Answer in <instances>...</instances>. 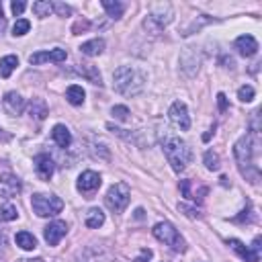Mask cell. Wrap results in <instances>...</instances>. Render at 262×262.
Here are the masks:
<instances>
[{
    "mask_svg": "<svg viewBox=\"0 0 262 262\" xmlns=\"http://www.w3.org/2000/svg\"><path fill=\"white\" fill-rule=\"evenodd\" d=\"M170 23H172V6L170 4H158L145 14L143 29L151 35H160Z\"/></svg>",
    "mask_w": 262,
    "mask_h": 262,
    "instance_id": "obj_4",
    "label": "cell"
},
{
    "mask_svg": "<svg viewBox=\"0 0 262 262\" xmlns=\"http://www.w3.org/2000/svg\"><path fill=\"white\" fill-rule=\"evenodd\" d=\"M14 239H16V246L23 250H35L37 248V237L29 231H18Z\"/></svg>",
    "mask_w": 262,
    "mask_h": 262,
    "instance_id": "obj_25",
    "label": "cell"
},
{
    "mask_svg": "<svg viewBox=\"0 0 262 262\" xmlns=\"http://www.w3.org/2000/svg\"><path fill=\"white\" fill-rule=\"evenodd\" d=\"M102 8L108 12V16L111 18H121L123 16V12H125V4L123 2H119V0H102Z\"/></svg>",
    "mask_w": 262,
    "mask_h": 262,
    "instance_id": "obj_22",
    "label": "cell"
},
{
    "mask_svg": "<svg viewBox=\"0 0 262 262\" xmlns=\"http://www.w3.org/2000/svg\"><path fill=\"white\" fill-rule=\"evenodd\" d=\"M2 244H4V233L0 231V248H2Z\"/></svg>",
    "mask_w": 262,
    "mask_h": 262,
    "instance_id": "obj_40",
    "label": "cell"
},
{
    "mask_svg": "<svg viewBox=\"0 0 262 262\" xmlns=\"http://www.w3.org/2000/svg\"><path fill=\"white\" fill-rule=\"evenodd\" d=\"M18 217V211L12 203H6L0 207V221H14Z\"/></svg>",
    "mask_w": 262,
    "mask_h": 262,
    "instance_id": "obj_27",
    "label": "cell"
},
{
    "mask_svg": "<svg viewBox=\"0 0 262 262\" xmlns=\"http://www.w3.org/2000/svg\"><path fill=\"white\" fill-rule=\"evenodd\" d=\"M151 258V250H141V256L135 260V262H145V260H149Z\"/></svg>",
    "mask_w": 262,
    "mask_h": 262,
    "instance_id": "obj_37",
    "label": "cell"
},
{
    "mask_svg": "<svg viewBox=\"0 0 262 262\" xmlns=\"http://www.w3.org/2000/svg\"><path fill=\"white\" fill-rule=\"evenodd\" d=\"M0 20H2V4H0Z\"/></svg>",
    "mask_w": 262,
    "mask_h": 262,
    "instance_id": "obj_42",
    "label": "cell"
},
{
    "mask_svg": "<svg viewBox=\"0 0 262 262\" xmlns=\"http://www.w3.org/2000/svg\"><path fill=\"white\" fill-rule=\"evenodd\" d=\"M51 4H53V12H57L59 16H70L72 14V8L68 4H63V2H51Z\"/></svg>",
    "mask_w": 262,
    "mask_h": 262,
    "instance_id": "obj_32",
    "label": "cell"
},
{
    "mask_svg": "<svg viewBox=\"0 0 262 262\" xmlns=\"http://www.w3.org/2000/svg\"><path fill=\"white\" fill-rule=\"evenodd\" d=\"M211 133H215V125H213V127L209 129V133H205V135H203V139H205V141H209V137H211Z\"/></svg>",
    "mask_w": 262,
    "mask_h": 262,
    "instance_id": "obj_39",
    "label": "cell"
},
{
    "mask_svg": "<svg viewBox=\"0 0 262 262\" xmlns=\"http://www.w3.org/2000/svg\"><path fill=\"white\" fill-rule=\"evenodd\" d=\"M217 106H219V111H225L227 108V96L223 92L217 94Z\"/></svg>",
    "mask_w": 262,
    "mask_h": 262,
    "instance_id": "obj_35",
    "label": "cell"
},
{
    "mask_svg": "<svg viewBox=\"0 0 262 262\" xmlns=\"http://www.w3.org/2000/svg\"><path fill=\"white\" fill-rule=\"evenodd\" d=\"M129 196H131V188L125 182H117L106 190L104 196V205L113 211V213H123L125 207L129 205Z\"/></svg>",
    "mask_w": 262,
    "mask_h": 262,
    "instance_id": "obj_7",
    "label": "cell"
},
{
    "mask_svg": "<svg viewBox=\"0 0 262 262\" xmlns=\"http://www.w3.org/2000/svg\"><path fill=\"white\" fill-rule=\"evenodd\" d=\"M68 57V53H66V49H59V47H55V49H49V51H37V53H31L29 55V63L31 66H39V63H45V61H63Z\"/></svg>",
    "mask_w": 262,
    "mask_h": 262,
    "instance_id": "obj_12",
    "label": "cell"
},
{
    "mask_svg": "<svg viewBox=\"0 0 262 262\" xmlns=\"http://www.w3.org/2000/svg\"><path fill=\"white\" fill-rule=\"evenodd\" d=\"M84 96H86V92H84V88L78 86V84H72V86H68V90H66V98H68V102L74 104V106L84 104Z\"/></svg>",
    "mask_w": 262,
    "mask_h": 262,
    "instance_id": "obj_20",
    "label": "cell"
},
{
    "mask_svg": "<svg viewBox=\"0 0 262 262\" xmlns=\"http://www.w3.org/2000/svg\"><path fill=\"white\" fill-rule=\"evenodd\" d=\"M113 88L123 96H137L145 88V74L131 66H119L113 72Z\"/></svg>",
    "mask_w": 262,
    "mask_h": 262,
    "instance_id": "obj_2",
    "label": "cell"
},
{
    "mask_svg": "<svg viewBox=\"0 0 262 262\" xmlns=\"http://www.w3.org/2000/svg\"><path fill=\"white\" fill-rule=\"evenodd\" d=\"M254 88L250 86V84H246V86H239V90H237V98L242 100V102H250L252 98H254Z\"/></svg>",
    "mask_w": 262,
    "mask_h": 262,
    "instance_id": "obj_31",
    "label": "cell"
},
{
    "mask_svg": "<svg viewBox=\"0 0 262 262\" xmlns=\"http://www.w3.org/2000/svg\"><path fill=\"white\" fill-rule=\"evenodd\" d=\"M20 190H23V182H20L18 176H14V174H10V172H6V174L0 176V196L12 199V196H16Z\"/></svg>",
    "mask_w": 262,
    "mask_h": 262,
    "instance_id": "obj_11",
    "label": "cell"
},
{
    "mask_svg": "<svg viewBox=\"0 0 262 262\" xmlns=\"http://www.w3.org/2000/svg\"><path fill=\"white\" fill-rule=\"evenodd\" d=\"M27 8V4L23 2V0H14L12 4H10V10H12V14L14 16H18V14H23V10Z\"/></svg>",
    "mask_w": 262,
    "mask_h": 262,
    "instance_id": "obj_33",
    "label": "cell"
},
{
    "mask_svg": "<svg viewBox=\"0 0 262 262\" xmlns=\"http://www.w3.org/2000/svg\"><path fill=\"white\" fill-rule=\"evenodd\" d=\"M100 182H102V178H100L98 172H94V170H86V172H82V174L78 176L76 188H78L82 194H92L94 190H98Z\"/></svg>",
    "mask_w": 262,
    "mask_h": 262,
    "instance_id": "obj_9",
    "label": "cell"
},
{
    "mask_svg": "<svg viewBox=\"0 0 262 262\" xmlns=\"http://www.w3.org/2000/svg\"><path fill=\"white\" fill-rule=\"evenodd\" d=\"M203 162H205V166H207V170H211V172H215V170H219V156H217L215 151H211V149H207V151H205V156H203Z\"/></svg>",
    "mask_w": 262,
    "mask_h": 262,
    "instance_id": "obj_28",
    "label": "cell"
},
{
    "mask_svg": "<svg viewBox=\"0 0 262 262\" xmlns=\"http://www.w3.org/2000/svg\"><path fill=\"white\" fill-rule=\"evenodd\" d=\"M2 106L8 115H20L25 111V98L18 94V92H6L4 98H2Z\"/></svg>",
    "mask_w": 262,
    "mask_h": 262,
    "instance_id": "obj_15",
    "label": "cell"
},
{
    "mask_svg": "<svg viewBox=\"0 0 262 262\" xmlns=\"http://www.w3.org/2000/svg\"><path fill=\"white\" fill-rule=\"evenodd\" d=\"M233 47H235L237 53L244 55V57H252V55L258 53V41H256L252 35H239V37L235 39Z\"/></svg>",
    "mask_w": 262,
    "mask_h": 262,
    "instance_id": "obj_14",
    "label": "cell"
},
{
    "mask_svg": "<svg viewBox=\"0 0 262 262\" xmlns=\"http://www.w3.org/2000/svg\"><path fill=\"white\" fill-rule=\"evenodd\" d=\"M80 51H82L84 55H88V57L100 55V53L104 51V41H102V39H90V41H86V43L80 45Z\"/></svg>",
    "mask_w": 262,
    "mask_h": 262,
    "instance_id": "obj_19",
    "label": "cell"
},
{
    "mask_svg": "<svg viewBox=\"0 0 262 262\" xmlns=\"http://www.w3.org/2000/svg\"><path fill=\"white\" fill-rule=\"evenodd\" d=\"M84 223H86V227H90V229H96V227H100V225L104 223V213H102L98 207H92V209H88Z\"/></svg>",
    "mask_w": 262,
    "mask_h": 262,
    "instance_id": "obj_21",
    "label": "cell"
},
{
    "mask_svg": "<svg viewBox=\"0 0 262 262\" xmlns=\"http://www.w3.org/2000/svg\"><path fill=\"white\" fill-rule=\"evenodd\" d=\"M151 233H154V237H156L158 242L170 246L174 252H186V242H184V237L180 235V231H178L170 221H160V223H156L154 229H151Z\"/></svg>",
    "mask_w": 262,
    "mask_h": 262,
    "instance_id": "obj_6",
    "label": "cell"
},
{
    "mask_svg": "<svg viewBox=\"0 0 262 262\" xmlns=\"http://www.w3.org/2000/svg\"><path fill=\"white\" fill-rule=\"evenodd\" d=\"M86 29H88V23H86V20H82V23H76L72 31H74V35H80V31H86Z\"/></svg>",
    "mask_w": 262,
    "mask_h": 262,
    "instance_id": "obj_36",
    "label": "cell"
},
{
    "mask_svg": "<svg viewBox=\"0 0 262 262\" xmlns=\"http://www.w3.org/2000/svg\"><path fill=\"white\" fill-rule=\"evenodd\" d=\"M51 137H53V141H55L59 147H70V143H72V133H70V129H68L66 125H61V123L53 125Z\"/></svg>",
    "mask_w": 262,
    "mask_h": 262,
    "instance_id": "obj_17",
    "label": "cell"
},
{
    "mask_svg": "<svg viewBox=\"0 0 262 262\" xmlns=\"http://www.w3.org/2000/svg\"><path fill=\"white\" fill-rule=\"evenodd\" d=\"M66 233H68V223H66V221H59V219L51 221V223L43 229V237H45V242H47L49 246H57V244L66 237Z\"/></svg>",
    "mask_w": 262,
    "mask_h": 262,
    "instance_id": "obj_10",
    "label": "cell"
},
{
    "mask_svg": "<svg viewBox=\"0 0 262 262\" xmlns=\"http://www.w3.org/2000/svg\"><path fill=\"white\" fill-rule=\"evenodd\" d=\"M6 137H8V135H6V133H2V129H0V139H6Z\"/></svg>",
    "mask_w": 262,
    "mask_h": 262,
    "instance_id": "obj_41",
    "label": "cell"
},
{
    "mask_svg": "<svg viewBox=\"0 0 262 262\" xmlns=\"http://www.w3.org/2000/svg\"><path fill=\"white\" fill-rule=\"evenodd\" d=\"M227 246H229L242 260H246V262H258V260H260L254 250H250L248 246H244V244H242L239 239H235V237H229V239H227Z\"/></svg>",
    "mask_w": 262,
    "mask_h": 262,
    "instance_id": "obj_16",
    "label": "cell"
},
{
    "mask_svg": "<svg viewBox=\"0 0 262 262\" xmlns=\"http://www.w3.org/2000/svg\"><path fill=\"white\" fill-rule=\"evenodd\" d=\"M16 262H45V260H41V258H20Z\"/></svg>",
    "mask_w": 262,
    "mask_h": 262,
    "instance_id": "obj_38",
    "label": "cell"
},
{
    "mask_svg": "<svg viewBox=\"0 0 262 262\" xmlns=\"http://www.w3.org/2000/svg\"><path fill=\"white\" fill-rule=\"evenodd\" d=\"M78 74L84 76L90 84L102 86V76H100V72H98L96 66H92V63H80V66H78Z\"/></svg>",
    "mask_w": 262,
    "mask_h": 262,
    "instance_id": "obj_18",
    "label": "cell"
},
{
    "mask_svg": "<svg viewBox=\"0 0 262 262\" xmlns=\"http://www.w3.org/2000/svg\"><path fill=\"white\" fill-rule=\"evenodd\" d=\"M33 12H35V16L45 18L53 12V4L49 0H37V2H33Z\"/></svg>",
    "mask_w": 262,
    "mask_h": 262,
    "instance_id": "obj_26",
    "label": "cell"
},
{
    "mask_svg": "<svg viewBox=\"0 0 262 262\" xmlns=\"http://www.w3.org/2000/svg\"><path fill=\"white\" fill-rule=\"evenodd\" d=\"M29 113H31V117H35L37 121H43V119L47 117V104H45V100L33 98V100L29 102Z\"/></svg>",
    "mask_w": 262,
    "mask_h": 262,
    "instance_id": "obj_24",
    "label": "cell"
},
{
    "mask_svg": "<svg viewBox=\"0 0 262 262\" xmlns=\"http://www.w3.org/2000/svg\"><path fill=\"white\" fill-rule=\"evenodd\" d=\"M29 29H31V23H29L27 18H18V20L12 25V35H14V37H23V35L29 33Z\"/></svg>",
    "mask_w": 262,
    "mask_h": 262,
    "instance_id": "obj_29",
    "label": "cell"
},
{
    "mask_svg": "<svg viewBox=\"0 0 262 262\" xmlns=\"http://www.w3.org/2000/svg\"><path fill=\"white\" fill-rule=\"evenodd\" d=\"M18 66V57L16 55H4L0 59V76L2 78H10V74L16 70Z\"/></svg>",
    "mask_w": 262,
    "mask_h": 262,
    "instance_id": "obj_23",
    "label": "cell"
},
{
    "mask_svg": "<svg viewBox=\"0 0 262 262\" xmlns=\"http://www.w3.org/2000/svg\"><path fill=\"white\" fill-rule=\"evenodd\" d=\"M162 149H164V156H166L168 164H170L172 170L178 172V174H180V172L190 164V160H192V149H190V145H188L184 139H180L178 135H166L164 141H162Z\"/></svg>",
    "mask_w": 262,
    "mask_h": 262,
    "instance_id": "obj_3",
    "label": "cell"
},
{
    "mask_svg": "<svg viewBox=\"0 0 262 262\" xmlns=\"http://www.w3.org/2000/svg\"><path fill=\"white\" fill-rule=\"evenodd\" d=\"M170 121L180 129V131H188L190 129V117H188V108L182 100H174L170 111H168Z\"/></svg>",
    "mask_w": 262,
    "mask_h": 262,
    "instance_id": "obj_8",
    "label": "cell"
},
{
    "mask_svg": "<svg viewBox=\"0 0 262 262\" xmlns=\"http://www.w3.org/2000/svg\"><path fill=\"white\" fill-rule=\"evenodd\" d=\"M31 207L37 217H55L63 209V201L51 192H35L31 199Z\"/></svg>",
    "mask_w": 262,
    "mask_h": 262,
    "instance_id": "obj_5",
    "label": "cell"
},
{
    "mask_svg": "<svg viewBox=\"0 0 262 262\" xmlns=\"http://www.w3.org/2000/svg\"><path fill=\"white\" fill-rule=\"evenodd\" d=\"M180 211H184L188 217H196V219L201 217V211H199V209H190L188 205H180Z\"/></svg>",
    "mask_w": 262,
    "mask_h": 262,
    "instance_id": "obj_34",
    "label": "cell"
},
{
    "mask_svg": "<svg viewBox=\"0 0 262 262\" xmlns=\"http://www.w3.org/2000/svg\"><path fill=\"white\" fill-rule=\"evenodd\" d=\"M233 158L237 162V168H239V174L252 182V184H258L260 180V170L258 166L254 164V158H256V139L246 133L244 137H239L233 145Z\"/></svg>",
    "mask_w": 262,
    "mask_h": 262,
    "instance_id": "obj_1",
    "label": "cell"
},
{
    "mask_svg": "<svg viewBox=\"0 0 262 262\" xmlns=\"http://www.w3.org/2000/svg\"><path fill=\"white\" fill-rule=\"evenodd\" d=\"M35 172H37V176L41 178V180H49L51 176H53V170H55V164H53V160H51V156L49 154H39V156H35Z\"/></svg>",
    "mask_w": 262,
    "mask_h": 262,
    "instance_id": "obj_13",
    "label": "cell"
},
{
    "mask_svg": "<svg viewBox=\"0 0 262 262\" xmlns=\"http://www.w3.org/2000/svg\"><path fill=\"white\" fill-rule=\"evenodd\" d=\"M111 115H113L117 121H127V119H129V108H127L125 104H115V106L111 108Z\"/></svg>",
    "mask_w": 262,
    "mask_h": 262,
    "instance_id": "obj_30",
    "label": "cell"
},
{
    "mask_svg": "<svg viewBox=\"0 0 262 262\" xmlns=\"http://www.w3.org/2000/svg\"><path fill=\"white\" fill-rule=\"evenodd\" d=\"M0 31H2V20H0Z\"/></svg>",
    "mask_w": 262,
    "mask_h": 262,
    "instance_id": "obj_43",
    "label": "cell"
}]
</instances>
